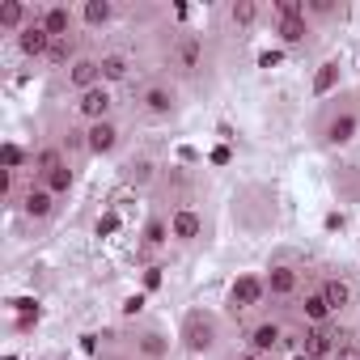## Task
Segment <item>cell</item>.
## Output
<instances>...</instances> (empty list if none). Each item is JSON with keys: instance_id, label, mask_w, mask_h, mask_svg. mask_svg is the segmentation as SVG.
<instances>
[{"instance_id": "d6986e66", "label": "cell", "mask_w": 360, "mask_h": 360, "mask_svg": "<svg viewBox=\"0 0 360 360\" xmlns=\"http://www.w3.org/2000/svg\"><path fill=\"white\" fill-rule=\"evenodd\" d=\"M39 22H43V30H47L51 39H72V34H77V9H68V5H47V9H39Z\"/></svg>"}, {"instance_id": "ffe728a7", "label": "cell", "mask_w": 360, "mask_h": 360, "mask_svg": "<svg viewBox=\"0 0 360 360\" xmlns=\"http://www.w3.org/2000/svg\"><path fill=\"white\" fill-rule=\"evenodd\" d=\"M60 165H68V153H64V144H56V140H47V144H39V148L30 153V169H34L39 183H43V178H51Z\"/></svg>"}, {"instance_id": "8992f818", "label": "cell", "mask_w": 360, "mask_h": 360, "mask_svg": "<svg viewBox=\"0 0 360 360\" xmlns=\"http://www.w3.org/2000/svg\"><path fill=\"white\" fill-rule=\"evenodd\" d=\"M343 343H347V335L335 330V326H301V335L292 339V347L305 352L309 360H335V352Z\"/></svg>"}, {"instance_id": "83f0119b", "label": "cell", "mask_w": 360, "mask_h": 360, "mask_svg": "<svg viewBox=\"0 0 360 360\" xmlns=\"http://www.w3.org/2000/svg\"><path fill=\"white\" fill-rule=\"evenodd\" d=\"M81 56V47H77V34L72 39H56L51 43V56H47V68H60V72H68V64Z\"/></svg>"}, {"instance_id": "8d00e7d4", "label": "cell", "mask_w": 360, "mask_h": 360, "mask_svg": "<svg viewBox=\"0 0 360 360\" xmlns=\"http://www.w3.org/2000/svg\"><path fill=\"white\" fill-rule=\"evenodd\" d=\"M119 229V221L115 217H106V221H98V233H115Z\"/></svg>"}, {"instance_id": "484cf974", "label": "cell", "mask_w": 360, "mask_h": 360, "mask_svg": "<svg viewBox=\"0 0 360 360\" xmlns=\"http://www.w3.org/2000/svg\"><path fill=\"white\" fill-rule=\"evenodd\" d=\"M115 18H119V9L110 5V0H85L81 5V22L89 30H106V26H115Z\"/></svg>"}, {"instance_id": "6da1fadb", "label": "cell", "mask_w": 360, "mask_h": 360, "mask_svg": "<svg viewBox=\"0 0 360 360\" xmlns=\"http://www.w3.org/2000/svg\"><path fill=\"white\" fill-rule=\"evenodd\" d=\"M314 136H318L322 148H347V144L360 136V106L347 102V98H335V102L318 115Z\"/></svg>"}, {"instance_id": "cb8c5ba5", "label": "cell", "mask_w": 360, "mask_h": 360, "mask_svg": "<svg viewBox=\"0 0 360 360\" xmlns=\"http://www.w3.org/2000/svg\"><path fill=\"white\" fill-rule=\"evenodd\" d=\"M123 183L136 187V191L153 187V183H157V161H153V157H131V161L123 165Z\"/></svg>"}, {"instance_id": "f35d334b", "label": "cell", "mask_w": 360, "mask_h": 360, "mask_svg": "<svg viewBox=\"0 0 360 360\" xmlns=\"http://www.w3.org/2000/svg\"><path fill=\"white\" fill-rule=\"evenodd\" d=\"M292 360H309V356H305V352H292Z\"/></svg>"}, {"instance_id": "7a4b0ae2", "label": "cell", "mask_w": 360, "mask_h": 360, "mask_svg": "<svg viewBox=\"0 0 360 360\" xmlns=\"http://www.w3.org/2000/svg\"><path fill=\"white\" fill-rule=\"evenodd\" d=\"M178 343H183L191 356H212L221 347V318L212 309H187L183 322H178Z\"/></svg>"}, {"instance_id": "9c48e42d", "label": "cell", "mask_w": 360, "mask_h": 360, "mask_svg": "<svg viewBox=\"0 0 360 360\" xmlns=\"http://www.w3.org/2000/svg\"><path fill=\"white\" fill-rule=\"evenodd\" d=\"M13 208H18L26 221H39V225H43V221H51V217H56L60 195H56V191H47L39 178H34V183H26V187H22V195H18V204H13Z\"/></svg>"}, {"instance_id": "5b68a950", "label": "cell", "mask_w": 360, "mask_h": 360, "mask_svg": "<svg viewBox=\"0 0 360 360\" xmlns=\"http://www.w3.org/2000/svg\"><path fill=\"white\" fill-rule=\"evenodd\" d=\"M169 347H174V339H169L161 326H153V322H140V326L127 330V352H131V360H169Z\"/></svg>"}, {"instance_id": "4fadbf2b", "label": "cell", "mask_w": 360, "mask_h": 360, "mask_svg": "<svg viewBox=\"0 0 360 360\" xmlns=\"http://www.w3.org/2000/svg\"><path fill=\"white\" fill-rule=\"evenodd\" d=\"M98 68H102V85L119 89V85L131 81V72H136V56H131L127 47H110V51L98 56Z\"/></svg>"}, {"instance_id": "4316f807", "label": "cell", "mask_w": 360, "mask_h": 360, "mask_svg": "<svg viewBox=\"0 0 360 360\" xmlns=\"http://www.w3.org/2000/svg\"><path fill=\"white\" fill-rule=\"evenodd\" d=\"M339 81H343V68H339V60H326V64H318V72H314V98H326L330 89H339Z\"/></svg>"}, {"instance_id": "ab89813d", "label": "cell", "mask_w": 360, "mask_h": 360, "mask_svg": "<svg viewBox=\"0 0 360 360\" xmlns=\"http://www.w3.org/2000/svg\"><path fill=\"white\" fill-rule=\"evenodd\" d=\"M259 360H267V356H259Z\"/></svg>"}, {"instance_id": "d4e9b609", "label": "cell", "mask_w": 360, "mask_h": 360, "mask_svg": "<svg viewBox=\"0 0 360 360\" xmlns=\"http://www.w3.org/2000/svg\"><path fill=\"white\" fill-rule=\"evenodd\" d=\"M225 18H229L233 30H255L263 22V5L259 0H233V5L225 9Z\"/></svg>"}, {"instance_id": "44dd1931", "label": "cell", "mask_w": 360, "mask_h": 360, "mask_svg": "<svg viewBox=\"0 0 360 360\" xmlns=\"http://www.w3.org/2000/svg\"><path fill=\"white\" fill-rule=\"evenodd\" d=\"M39 13L30 9V5H22V0H0V34H22L30 22H34Z\"/></svg>"}, {"instance_id": "603a6c76", "label": "cell", "mask_w": 360, "mask_h": 360, "mask_svg": "<svg viewBox=\"0 0 360 360\" xmlns=\"http://www.w3.org/2000/svg\"><path fill=\"white\" fill-rule=\"evenodd\" d=\"M174 238H169V217H161V212H153L148 221H144V229H140V250H148V255H157V250H165Z\"/></svg>"}, {"instance_id": "836d02e7", "label": "cell", "mask_w": 360, "mask_h": 360, "mask_svg": "<svg viewBox=\"0 0 360 360\" xmlns=\"http://www.w3.org/2000/svg\"><path fill=\"white\" fill-rule=\"evenodd\" d=\"M335 360H360V343H356V339H347V343L335 352Z\"/></svg>"}, {"instance_id": "d590c367", "label": "cell", "mask_w": 360, "mask_h": 360, "mask_svg": "<svg viewBox=\"0 0 360 360\" xmlns=\"http://www.w3.org/2000/svg\"><path fill=\"white\" fill-rule=\"evenodd\" d=\"M259 64H263V68H276V64H280V51H267V56H259Z\"/></svg>"}, {"instance_id": "8fae6325", "label": "cell", "mask_w": 360, "mask_h": 360, "mask_svg": "<svg viewBox=\"0 0 360 360\" xmlns=\"http://www.w3.org/2000/svg\"><path fill=\"white\" fill-rule=\"evenodd\" d=\"M204 233H208L204 212H195L191 204H178V208L169 212V238H174L178 246H195V242H204Z\"/></svg>"}, {"instance_id": "ac0fdd59", "label": "cell", "mask_w": 360, "mask_h": 360, "mask_svg": "<svg viewBox=\"0 0 360 360\" xmlns=\"http://www.w3.org/2000/svg\"><path fill=\"white\" fill-rule=\"evenodd\" d=\"M318 288H322V297H326V305H330L335 314H347V309L356 305V284H352L347 276H322Z\"/></svg>"}, {"instance_id": "7c38bea8", "label": "cell", "mask_w": 360, "mask_h": 360, "mask_svg": "<svg viewBox=\"0 0 360 360\" xmlns=\"http://www.w3.org/2000/svg\"><path fill=\"white\" fill-rule=\"evenodd\" d=\"M263 280H267V297L271 301H297L305 288H301V271L292 267V263H271L267 271H263Z\"/></svg>"}, {"instance_id": "f1b7e54d", "label": "cell", "mask_w": 360, "mask_h": 360, "mask_svg": "<svg viewBox=\"0 0 360 360\" xmlns=\"http://www.w3.org/2000/svg\"><path fill=\"white\" fill-rule=\"evenodd\" d=\"M43 187H47V191H56L60 200H64V195H72V187H77V169H72V161H68V165H60L51 178H43Z\"/></svg>"}, {"instance_id": "9a60e30c", "label": "cell", "mask_w": 360, "mask_h": 360, "mask_svg": "<svg viewBox=\"0 0 360 360\" xmlns=\"http://www.w3.org/2000/svg\"><path fill=\"white\" fill-rule=\"evenodd\" d=\"M64 85H68L72 94H85V89L102 85V68H98V56L81 51V56H77V60L68 64V72H64Z\"/></svg>"}, {"instance_id": "4dcf8cb0", "label": "cell", "mask_w": 360, "mask_h": 360, "mask_svg": "<svg viewBox=\"0 0 360 360\" xmlns=\"http://www.w3.org/2000/svg\"><path fill=\"white\" fill-rule=\"evenodd\" d=\"M9 309H18L22 318H39V301H34V297H13Z\"/></svg>"}, {"instance_id": "277c9868", "label": "cell", "mask_w": 360, "mask_h": 360, "mask_svg": "<svg viewBox=\"0 0 360 360\" xmlns=\"http://www.w3.org/2000/svg\"><path fill=\"white\" fill-rule=\"evenodd\" d=\"M271 297H267V280H263V271H242L233 284H229V314L238 318V314H255V309H263Z\"/></svg>"}, {"instance_id": "2e32d148", "label": "cell", "mask_w": 360, "mask_h": 360, "mask_svg": "<svg viewBox=\"0 0 360 360\" xmlns=\"http://www.w3.org/2000/svg\"><path fill=\"white\" fill-rule=\"evenodd\" d=\"M297 314H301V326H330V318H335V309L326 305L322 288H305L297 297Z\"/></svg>"}, {"instance_id": "5bb4252c", "label": "cell", "mask_w": 360, "mask_h": 360, "mask_svg": "<svg viewBox=\"0 0 360 360\" xmlns=\"http://www.w3.org/2000/svg\"><path fill=\"white\" fill-rule=\"evenodd\" d=\"M119 140H123L119 119H102V123H89L85 127V153L89 157H110L119 148Z\"/></svg>"}, {"instance_id": "ba28073f", "label": "cell", "mask_w": 360, "mask_h": 360, "mask_svg": "<svg viewBox=\"0 0 360 360\" xmlns=\"http://www.w3.org/2000/svg\"><path fill=\"white\" fill-rule=\"evenodd\" d=\"M204 39L200 34H191V30H183L174 43H169V68L178 72V77H195L200 68H204Z\"/></svg>"}, {"instance_id": "d6a6232c", "label": "cell", "mask_w": 360, "mask_h": 360, "mask_svg": "<svg viewBox=\"0 0 360 360\" xmlns=\"http://www.w3.org/2000/svg\"><path fill=\"white\" fill-rule=\"evenodd\" d=\"M161 288V267L153 263V267H144V292H157Z\"/></svg>"}, {"instance_id": "30bf717a", "label": "cell", "mask_w": 360, "mask_h": 360, "mask_svg": "<svg viewBox=\"0 0 360 360\" xmlns=\"http://www.w3.org/2000/svg\"><path fill=\"white\" fill-rule=\"evenodd\" d=\"M284 343H292V335L276 322V318H259L250 330H246V347L255 352V356H267V360H276V352L284 347Z\"/></svg>"}, {"instance_id": "7402d4cb", "label": "cell", "mask_w": 360, "mask_h": 360, "mask_svg": "<svg viewBox=\"0 0 360 360\" xmlns=\"http://www.w3.org/2000/svg\"><path fill=\"white\" fill-rule=\"evenodd\" d=\"M271 30H276V39L284 43V47H305L309 43V34H314V26H309V18L301 13V18H276L271 22Z\"/></svg>"}, {"instance_id": "e0dca14e", "label": "cell", "mask_w": 360, "mask_h": 360, "mask_svg": "<svg viewBox=\"0 0 360 360\" xmlns=\"http://www.w3.org/2000/svg\"><path fill=\"white\" fill-rule=\"evenodd\" d=\"M13 43H18V51H22L26 60H43V64H47V56H51V43H56V39H51V34L43 30V22L34 18V22H30Z\"/></svg>"}, {"instance_id": "3957f363", "label": "cell", "mask_w": 360, "mask_h": 360, "mask_svg": "<svg viewBox=\"0 0 360 360\" xmlns=\"http://www.w3.org/2000/svg\"><path fill=\"white\" fill-rule=\"evenodd\" d=\"M136 110H140L148 123H169V119H178V110H183V94H178L174 81L157 77V81H148V85L136 94Z\"/></svg>"}, {"instance_id": "1f68e13d", "label": "cell", "mask_w": 360, "mask_h": 360, "mask_svg": "<svg viewBox=\"0 0 360 360\" xmlns=\"http://www.w3.org/2000/svg\"><path fill=\"white\" fill-rule=\"evenodd\" d=\"M22 161H26V153H22L18 144H5V169H13V174H18V169H22Z\"/></svg>"}, {"instance_id": "52a82bcc", "label": "cell", "mask_w": 360, "mask_h": 360, "mask_svg": "<svg viewBox=\"0 0 360 360\" xmlns=\"http://www.w3.org/2000/svg\"><path fill=\"white\" fill-rule=\"evenodd\" d=\"M72 110H77V119L89 127V123L115 119V110H119V98H115V89H110V85H94V89H85V94H77Z\"/></svg>"}, {"instance_id": "f546056e", "label": "cell", "mask_w": 360, "mask_h": 360, "mask_svg": "<svg viewBox=\"0 0 360 360\" xmlns=\"http://www.w3.org/2000/svg\"><path fill=\"white\" fill-rule=\"evenodd\" d=\"M335 13H343V5H335V0H305V18H309V26L335 18Z\"/></svg>"}, {"instance_id": "e575fe53", "label": "cell", "mask_w": 360, "mask_h": 360, "mask_svg": "<svg viewBox=\"0 0 360 360\" xmlns=\"http://www.w3.org/2000/svg\"><path fill=\"white\" fill-rule=\"evenodd\" d=\"M140 309H144V292H136V297H127V301H123V314H127V318H136Z\"/></svg>"}, {"instance_id": "74e56055", "label": "cell", "mask_w": 360, "mask_h": 360, "mask_svg": "<svg viewBox=\"0 0 360 360\" xmlns=\"http://www.w3.org/2000/svg\"><path fill=\"white\" fill-rule=\"evenodd\" d=\"M102 360H131V352L123 347V352H110V356H102Z\"/></svg>"}]
</instances>
